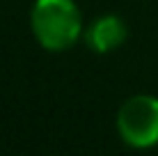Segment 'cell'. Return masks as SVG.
I'll return each instance as SVG.
<instances>
[{
	"mask_svg": "<svg viewBox=\"0 0 158 156\" xmlns=\"http://www.w3.org/2000/svg\"><path fill=\"white\" fill-rule=\"evenodd\" d=\"M85 39H87V46L94 53L106 55V53L117 51L126 41V25H124V21L119 16H112V14L101 16L89 25Z\"/></svg>",
	"mask_w": 158,
	"mask_h": 156,
	"instance_id": "cell-3",
	"label": "cell"
},
{
	"mask_svg": "<svg viewBox=\"0 0 158 156\" xmlns=\"http://www.w3.org/2000/svg\"><path fill=\"white\" fill-rule=\"evenodd\" d=\"M119 138L133 149H149L158 145V99L151 94H135L117 110Z\"/></svg>",
	"mask_w": 158,
	"mask_h": 156,
	"instance_id": "cell-2",
	"label": "cell"
},
{
	"mask_svg": "<svg viewBox=\"0 0 158 156\" xmlns=\"http://www.w3.org/2000/svg\"><path fill=\"white\" fill-rule=\"evenodd\" d=\"M32 35L44 51H69L83 35V16L73 0H35L30 12Z\"/></svg>",
	"mask_w": 158,
	"mask_h": 156,
	"instance_id": "cell-1",
	"label": "cell"
}]
</instances>
